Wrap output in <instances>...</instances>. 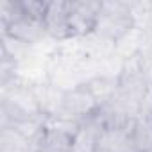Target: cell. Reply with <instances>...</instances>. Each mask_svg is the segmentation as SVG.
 <instances>
[{
	"label": "cell",
	"mask_w": 152,
	"mask_h": 152,
	"mask_svg": "<svg viewBox=\"0 0 152 152\" xmlns=\"http://www.w3.org/2000/svg\"><path fill=\"white\" fill-rule=\"evenodd\" d=\"M125 152H138V150H136V148H134V147H129V148H127V150H125Z\"/></svg>",
	"instance_id": "ac0fdd59"
},
{
	"label": "cell",
	"mask_w": 152,
	"mask_h": 152,
	"mask_svg": "<svg viewBox=\"0 0 152 152\" xmlns=\"http://www.w3.org/2000/svg\"><path fill=\"white\" fill-rule=\"evenodd\" d=\"M0 152H34V145L13 127H0Z\"/></svg>",
	"instance_id": "5bb4252c"
},
{
	"label": "cell",
	"mask_w": 152,
	"mask_h": 152,
	"mask_svg": "<svg viewBox=\"0 0 152 152\" xmlns=\"http://www.w3.org/2000/svg\"><path fill=\"white\" fill-rule=\"evenodd\" d=\"M88 86V90L91 91V95L95 97V100L100 104V107L104 104H107L118 91V77L115 75H106V73H95L91 79H88L84 83Z\"/></svg>",
	"instance_id": "8fae6325"
},
{
	"label": "cell",
	"mask_w": 152,
	"mask_h": 152,
	"mask_svg": "<svg viewBox=\"0 0 152 152\" xmlns=\"http://www.w3.org/2000/svg\"><path fill=\"white\" fill-rule=\"evenodd\" d=\"M150 39V32L147 31H141V29H132L125 38H122L116 47H115V54L116 57H120L122 61L129 59V57H134L141 52V48L147 45V41Z\"/></svg>",
	"instance_id": "7c38bea8"
},
{
	"label": "cell",
	"mask_w": 152,
	"mask_h": 152,
	"mask_svg": "<svg viewBox=\"0 0 152 152\" xmlns=\"http://www.w3.org/2000/svg\"><path fill=\"white\" fill-rule=\"evenodd\" d=\"M99 109H100V104L95 100V97L91 95V91L88 90L86 84L66 90L64 107H63L64 115L79 120V122H86V120L93 118L99 113Z\"/></svg>",
	"instance_id": "277c9868"
},
{
	"label": "cell",
	"mask_w": 152,
	"mask_h": 152,
	"mask_svg": "<svg viewBox=\"0 0 152 152\" xmlns=\"http://www.w3.org/2000/svg\"><path fill=\"white\" fill-rule=\"evenodd\" d=\"M102 127L104 125H102V122L97 115L93 118L83 122L77 134L72 140V150L70 152H97L99 136H100Z\"/></svg>",
	"instance_id": "ba28073f"
},
{
	"label": "cell",
	"mask_w": 152,
	"mask_h": 152,
	"mask_svg": "<svg viewBox=\"0 0 152 152\" xmlns=\"http://www.w3.org/2000/svg\"><path fill=\"white\" fill-rule=\"evenodd\" d=\"M0 34H9L31 47H38L43 41L48 39L47 36V29H45V20H38V18H31V16H22L20 20H16L15 23H11L7 29H2Z\"/></svg>",
	"instance_id": "8992f818"
},
{
	"label": "cell",
	"mask_w": 152,
	"mask_h": 152,
	"mask_svg": "<svg viewBox=\"0 0 152 152\" xmlns=\"http://www.w3.org/2000/svg\"><path fill=\"white\" fill-rule=\"evenodd\" d=\"M102 0H70V34L72 38H83L95 32Z\"/></svg>",
	"instance_id": "3957f363"
},
{
	"label": "cell",
	"mask_w": 152,
	"mask_h": 152,
	"mask_svg": "<svg viewBox=\"0 0 152 152\" xmlns=\"http://www.w3.org/2000/svg\"><path fill=\"white\" fill-rule=\"evenodd\" d=\"M141 113L152 118V84L147 86L143 99H141Z\"/></svg>",
	"instance_id": "e0dca14e"
},
{
	"label": "cell",
	"mask_w": 152,
	"mask_h": 152,
	"mask_svg": "<svg viewBox=\"0 0 152 152\" xmlns=\"http://www.w3.org/2000/svg\"><path fill=\"white\" fill-rule=\"evenodd\" d=\"M147 152H152V148H150V150H147Z\"/></svg>",
	"instance_id": "d6986e66"
},
{
	"label": "cell",
	"mask_w": 152,
	"mask_h": 152,
	"mask_svg": "<svg viewBox=\"0 0 152 152\" xmlns=\"http://www.w3.org/2000/svg\"><path fill=\"white\" fill-rule=\"evenodd\" d=\"M131 145V131L104 125L99 136L97 152H125Z\"/></svg>",
	"instance_id": "9c48e42d"
},
{
	"label": "cell",
	"mask_w": 152,
	"mask_h": 152,
	"mask_svg": "<svg viewBox=\"0 0 152 152\" xmlns=\"http://www.w3.org/2000/svg\"><path fill=\"white\" fill-rule=\"evenodd\" d=\"M43 116L32 84L16 77L0 86V127H13L23 120Z\"/></svg>",
	"instance_id": "6da1fadb"
},
{
	"label": "cell",
	"mask_w": 152,
	"mask_h": 152,
	"mask_svg": "<svg viewBox=\"0 0 152 152\" xmlns=\"http://www.w3.org/2000/svg\"><path fill=\"white\" fill-rule=\"evenodd\" d=\"M150 38H152V31H150Z\"/></svg>",
	"instance_id": "ffe728a7"
},
{
	"label": "cell",
	"mask_w": 152,
	"mask_h": 152,
	"mask_svg": "<svg viewBox=\"0 0 152 152\" xmlns=\"http://www.w3.org/2000/svg\"><path fill=\"white\" fill-rule=\"evenodd\" d=\"M23 16L20 0H0V31L7 29L11 23Z\"/></svg>",
	"instance_id": "9a60e30c"
},
{
	"label": "cell",
	"mask_w": 152,
	"mask_h": 152,
	"mask_svg": "<svg viewBox=\"0 0 152 152\" xmlns=\"http://www.w3.org/2000/svg\"><path fill=\"white\" fill-rule=\"evenodd\" d=\"M131 145L138 152H147L152 148V118L140 113L131 129Z\"/></svg>",
	"instance_id": "4fadbf2b"
},
{
	"label": "cell",
	"mask_w": 152,
	"mask_h": 152,
	"mask_svg": "<svg viewBox=\"0 0 152 152\" xmlns=\"http://www.w3.org/2000/svg\"><path fill=\"white\" fill-rule=\"evenodd\" d=\"M72 134L54 131L45 127L43 122V131L34 141V152H70L72 150Z\"/></svg>",
	"instance_id": "30bf717a"
},
{
	"label": "cell",
	"mask_w": 152,
	"mask_h": 152,
	"mask_svg": "<svg viewBox=\"0 0 152 152\" xmlns=\"http://www.w3.org/2000/svg\"><path fill=\"white\" fill-rule=\"evenodd\" d=\"M132 29H134V22L131 16V2L109 0V2L100 4V15L95 27V34L116 45Z\"/></svg>",
	"instance_id": "7a4b0ae2"
},
{
	"label": "cell",
	"mask_w": 152,
	"mask_h": 152,
	"mask_svg": "<svg viewBox=\"0 0 152 152\" xmlns=\"http://www.w3.org/2000/svg\"><path fill=\"white\" fill-rule=\"evenodd\" d=\"M32 90H34V95H36V100H38V106H39V111L43 116H56V115L63 113L66 90L59 88L57 84H54L50 81L34 84Z\"/></svg>",
	"instance_id": "52a82bcc"
},
{
	"label": "cell",
	"mask_w": 152,
	"mask_h": 152,
	"mask_svg": "<svg viewBox=\"0 0 152 152\" xmlns=\"http://www.w3.org/2000/svg\"><path fill=\"white\" fill-rule=\"evenodd\" d=\"M68 13H70V0H48V9L45 15V29L50 39L61 43L72 38Z\"/></svg>",
	"instance_id": "5b68a950"
},
{
	"label": "cell",
	"mask_w": 152,
	"mask_h": 152,
	"mask_svg": "<svg viewBox=\"0 0 152 152\" xmlns=\"http://www.w3.org/2000/svg\"><path fill=\"white\" fill-rule=\"evenodd\" d=\"M138 59H140V68H141L145 81L148 84H152V38L141 48V52L138 54Z\"/></svg>",
	"instance_id": "2e32d148"
}]
</instances>
